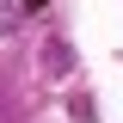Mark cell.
Returning <instances> with one entry per match:
<instances>
[{
	"label": "cell",
	"instance_id": "6da1fadb",
	"mask_svg": "<svg viewBox=\"0 0 123 123\" xmlns=\"http://www.w3.org/2000/svg\"><path fill=\"white\" fill-rule=\"evenodd\" d=\"M43 6H49V0H25V12H43Z\"/></svg>",
	"mask_w": 123,
	"mask_h": 123
}]
</instances>
